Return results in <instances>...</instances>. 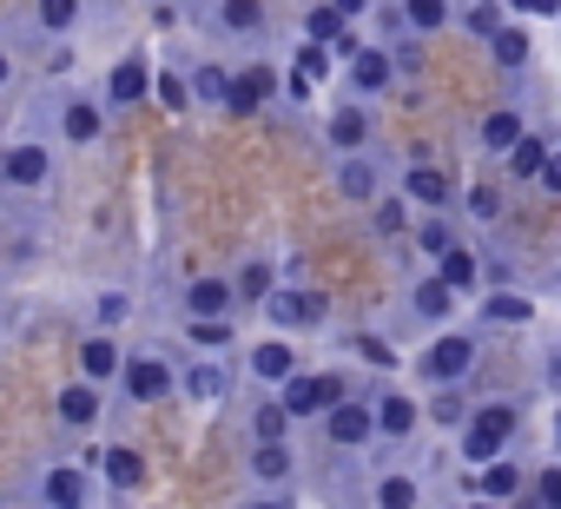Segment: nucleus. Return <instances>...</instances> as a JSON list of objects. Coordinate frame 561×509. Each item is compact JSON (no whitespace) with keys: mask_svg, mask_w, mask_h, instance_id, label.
Instances as JSON below:
<instances>
[{"mask_svg":"<svg viewBox=\"0 0 561 509\" xmlns=\"http://www.w3.org/2000/svg\"><path fill=\"white\" fill-rule=\"evenodd\" d=\"M515 430H522V410H515L508 397H495V404H469V417H462V430H456V456H462L469 470H482V463L508 456Z\"/></svg>","mask_w":561,"mask_h":509,"instance_id":"obj_1","label":"nucleus"},{"mask_svg":"<svg viewBox=\"0 0 561 509\" xmlns=\"http://www.w3.org/2000/svg\"><path fill=\"white\" fill-rule=\"evenodd\" d=\"M257 312H264L271 338H291V331L305 338V331H324V325H331V298H324L318 285H277Z\"/></svg>","mask_w":561,"mask_h":509,"instance_id":"obj_2","label":"nucleus"},{"mask_svg":"<svg viewBox=\"0 0 561 509\" xmlns=\"http://www.w3.org/2000/svg\"><path fill=\"white\" fill-rule=\"evenodd\" d=\"M476 358H482L476 331H436V338L423 344V358H416V377H423L430 391H462V377L476 371Z\"/></svg>","mask_w":561,"mask_h":509,"instance_id":"obj_3","label":"nucleus"},{"mask_svg":"<svg viewBox=\"0 0 561 509\" xmlns=\"http://www.w3.org/2000/svg\"><path fill=\"white\" fill-rule=\"evenodd\" d=\"M344 397H351L344 371H298L291 384H277V397H271V404L298 423V417H324V410H331V404H344Z\"/></svg>","mask_w":561,"mask_h":509,"instance_id":"obj_4","label":"nucleus"},{"mask_svg":"<svg viewBox=\"0 0 561 509\" xmlns=\"http://www.w3.org/2000/svg\"><path fill=\"white\" fill-rule=\"evenodd\" d=\"M139 100H152V60H146V47H139V54H119V60L106 67V87H100V106H106V113H126V106H139Z\"/></svg>","mask_w":561,"mask_h":509,"instance_id":"obj_5","label":"nucleus"},{"mask_svg":"<svg viewBox=\"0 0 561 509\" xmlns=\"http://www.w3.org/2000/svg\"><path fill=\"white\" fill-rule=\"evenodd\" d=\"M271 100H277V67H271V60L238 67V73H231V87H225V113H231V120H257Z\"/></svg>","mask_w":561,"mask_h":509,"instance_id":"obj_6","label":"nucleus"},{"mask_svg":"<svg viewBox=\"0 0 561 509\" xmlns=\"http://www.w3.org/2000/svg\"><path fill=\"white\" fill-rule=\"evenodd\" d=\"M185 318L192 325H231L238 318V298H231V279L225 272H198V279H185Z\"/></svg>","mask_w":561,"mask_h":509,"instance_id":"obj_7","label":"nucleus"},{"mask_svg":"<svg viewBox=\"0 0 561 509\" xmlns=\"http://www.w3.org/2000/svg\"><path fill=\"white\" fill-rule=\"evenodd\" d=\"M133 404H165L172 397V364L159 358V351H126V364H119V377H113Z\"/></svg>","mask_w":561,"mask_h":509,"instance_id":"obj_8","label":"nucleus"},{"mask_svg":"<svg viewBox=\"0 0 561 509\" xmlns=\"http://www.w3.org/2000/svg\"><path fill=\"white\" fill-rule=\"evenodd\" d=\"M318 423H324V443H331V450H370V443H377L370 397H344V404H331Z\"/></svg>","mask_w":561,"mask_h":509,"instance_id":"obj_9","label":"nucleus"},{"mask_svg":"<svg viewBox=\"0 0 561 509\" xmlns=\"http://www.w3.org/2000/svg\"><path fill=\"white\" fill-rule=\"evenodd\" d=\"M54 179V152L41 139H14V146H0V185H14V192H41Z\"/></svg>","mask_w":561,"mask_h":509,"instance_id":"obj_10","label":"nucleus"},{"mask_svg":"<svg viewBox=\"0 0 561 509\" xmlns=\"http://www.w3.org/2000/svg\"><path fill=\"white\" fill-rule=\"evenodd\" d=\"M357 21H364V0H318V8H305V14H298V27H305V41H311V47H337Z\"/></svg>","mask_w":561,"mask_h":509,"instance_id":"obj_11","label":"nucleus"},{"mask_svg":"<svg viewBox=\"0 0 561 509\" xmlns=\"http://www.w3.org/2000/svg\"><path fill=\"white\" fill-rule=\"evenodd\" d=\"M430 279H436V285H443V292H449L456 305H462V298H476V292H482V251L456 238V245L443 251V259L430 265Z\"/></svg>","mask_w":561,"mask_h":509,"instance_id":"obj_12","label":"nucleus"},{"mask_svg":"<svg viewBox=\"0 0 561 509\" xmlns=\"http://www.w3.org/2000/svg\"><path fill=\"white\" fill-rule=\"evenodd\" d=\"M344 87H351V100H357V106L383 100V93L397 87V73H390V54H383V47H357V54L344 60Z\"/></svg>","mask_w":561,"mask_h":509,"instance_id":"obj_13","label":"nucleus"},{"mask_svg":"<svg viewBox=\"0 0 561 509\" xmlns=\"http://www.w3.org/2000/svg\"><path fill=\"white\" fill-rule=\"evenodd\" d=\"M403 205H423V218H430V212H449V205H456V179H449L443 166L416 159V166H403Z\"/></svg>","mask_w":561,"mask_h":509,"instance_id":"obj_14","label":"nucleus"},{"mask_svg":"<svg viewBox=\"0 0 561 509\" xmlns=\"http://www.w3.org/2000/svg\"><path fill=\"white\" fill-rule=\"evenodd\" d=\"M522 489H528V470H522L515 456H495V463L469 470V496H476V502H495V509H508Z\"/></svg>","mask_w":561,"mask_h":509,"instance_id":"obj_15","label":"nucleus"},{"mask_svg":"<svg viewBox=\"0 0 561 509\" xmlns=\"http://www.w3.org/2000/svg\"><path fill=\"white\" fill-rule=\"evenodd\" d=\"M244 371H251L257 384H271V391H277V384H291L305 364H298V344H291V338H257V344L244 351Z\"/></svg>","mask_w":561,"mask_h":509,"instance_id":"obj_16","label":"nucleus"},{"mask_svg":"<svg viewBox=\"0 0 561 509\" xmlns=\"http://www.w3.org/2000/svg\"><path fill=\"white\" fill-rule=\"evenodd\" d=\"M535 298L528 292H515V285H495V292H482L476 298V318L489 325V331H522V325H535Z\"/></svg>","mask_w":561,"mask_h":509,"instance_id":"obj_17","label":"nucleus"},{"mask_svg":"<svg viewBox=\"0 0 561 509\" xmlns=\"http://www.w3.org/2000/svg\"><path fill=\"white\" fill-rule=\"evenodd\" d=\"M370 423H377L383 443H403V437L423 430V410H416L410 391H377V397H370Z\"/></svg>","mask_w":561,"mask_h":509,"instance_id":"obj_18","label":"nucleus"},{"mask_svg":"<svg viewBox=\"0 0 561 509\" xmlns=\"http://www.w3.org/2000/svg\"><path fill=\"white\" fill-rule=\"evenodd\" d=\"M172 391L192 397V404H225V397H231V371L211 364V358H192V364L172 371Z\"/></svg>","mask_w":561,"mask_h":509,"instance_id":"obj_19","label":"nucleus"},{"mask_svg":"<svg viewBox=\"0 0 561 509\" xmlns=\"http://www.w3.org/2000/svg\"><path fill=\"white\" fill-rule=\"evenodd\" d=\"M324 139H331V152L357 159V152L370 146V106H357V100H337V106H331V120H324Z\"/></svg>","mask_w":561,"mask_h":509,"instance_id":"obj_20","label":"nucleus"},{"mask_svg":"<svg viewBox=\"0 0 561 509\" xmlns=\"http://www.w3.org/2000/svg\"><path fill=\"white\" fill-rule=\"evenodd\" d=\"M522 133H528V113L508 100V106H489V113H482V126H476V146H482L489 159H508Z\"/></svg>","mask_w":561,"mask_h":509,"instance_id":"obj_21","label":"nucleus"},{"mask_svg":"<svg viewBox=\"0 0 561 509\" xmlns=\"http://www.w3.org/2000/svg\"><path fill=\"white\" fill-rule=\"evenodd\" d=\"M119 364H126V344H119V338H106V331H87V338H80V384L106 391V384L119 377Z\"/></svg>","mask_w":561,"mask_h":509,"instance_id":"obj_22","label":"nucleus"},{"mask_svg":"<svg viewBox=\"0 0 561 509\" xmlns=\"http://www.w3.org/2000/svg\"><path fill=\"white\" fill-rule=\"evenodd\" d=\"M244 476H251V483H264V489H285V483L298 476V443H251Z\"/></svg>","mask_w":561,"mask_h":509,"instance_id":"obj_23","label":"nucleus"},{"mask_svg":"<svg viewBox=\"0 0 561 509\" xmlns=\"http://www.w3.org/2000/svg\"><path fill=\"white\" fill-rule=\"evenodd\" d=\"M93 470H100L106 489H119V496L146 483V456H139L133 443H100V450H93Z\"/></svg>","mask_w":561,"mask_h":509,"instance_id":"obj_24","label":"nucleus"},{"mask_svg":"<svg viewBox=\"0 0 561 509\" xmlns=\"http://www.w3.org/2000/svg\"><path fill=\"white\" fill-rule=\"evenodd\" d=\"M60 139L67 146H100L106 139V106L100 100H67L60 106Z\"/></svg>","mask_w":561,"mask_h":509,"instance_id":"obj_25","label":"nucleus"},{"mask_svg":"<svg viewBox=\"0 0 561 509\" xmlns=\"http://www.w3.org/2000/svg\"><path fill=\"white\" fill-rule=\"evenodd\" d=\"M100 410H106V397H100L93 384H80V377H73V384H60V397H54V417H60L67 430H93V423H100Z\"/></svg>","mask_w":561,"mask_h":509,"instance_id":"obj_26","label":"nucleus"},{"mask_svg":"<svg viewBox=\"0 0 561 509\" xmlns=\"http://www.w3.org/2000/svg\"><path fill=\"white\" fill-rule=\"evenodd\" d=\"M41 502L47 509H87V470L80 463H54L41 476Z\"/></svg>","mask_w":561,"mask_h":509,"instance_id":"obj_27","label":"nucleus"},{"mask_svg":"<svg viewBox=\"0 0 561 509\" xmlns=\"http://www.w3.org/2000/svg\"><path fill=\"white\" fill-rule=\"evenodd\" d=\"M271 292H277V265H271V259H244V265L231 272V298H238V312H244V305H264Z\"/></svg>","mask_w":561,"mask_h":509,"instance_id":"obj_28","label":"nucleus"},{"mask_svg":"<svg viewBox=\"0 0 561 509\" xmlns=\"http://www.w3.org/2000/svg\"><path fill=\"white\" fill-rule=\"evenodd\" d=\"M403 238H410V245L423 251V259H430V265H436V259H443V251L456 245V218H449V212H430V218H410V231H403Z\"/></svg>","mask_w":561,"mask_h":509,"instance_id":"obj_29","label":"nucleus"},{"mask_svg":"<svg viewBox=\"0 0 561 509\" xmlns=\"http://www.w3.org/2000/svg\"><path fill=\"white\" fill-rule=\"evenodd\" d=\"M482 47H489V60H495L502 73H522V67L535 60V41H528L522 27H508V21H502V27H495V34H489Z\"/></svg>","mask_w":561,"mask_h":509,"instance_id":"obj_30","label":"nucleus"},{"mask_svg":"<svg viewBox=\"0 0 561 509\" xmlns=\"http://www.w3.org/2000/svg\"><path fill=\"white\" fill-rule=\"evenodd\" d=\"M370 509H423V483L410 470H383L370 489Z\"/></svg>","mask_w":561,"mask_h":509,"instance_id":"obj_31","label":"nucleus"},{"mask_svg":"<svg viewBox=\"0 0 561 509\" xmlns=\"http://www.w3.org/2000/svg\"><path fill=\"white\" fill-rule=\"evenodd\" d=\"M225 87H231V67H218V60H198L185 73V100L192 106H225Z\"/></svg>","mask_w":561,"mask_h":509,"instance_id":"obj_32","label":"nucleus"},{"mask_svg":"<svg viewBox=\"0 0 561 509\" xmlns=\"http://www.w3.org/2000/svg\"><path fill=\"white\" fill-rule=\"evenodd\" d=\"M548 159H554V139H548V133H535V126H528V133H522V139H515V152H508V159H502V166H508V179H535V172H541V166H548Z\"/></svg>","mask_w":561,"mask_h":509,"instance_id":"obj_33","label":"nucleus"},{"mask_svg":"<svg viewBox=\"0 0 561 509\" xmlns=\"http://www.w3.org/2000/svg\"><path fill=\"white\" fill-rule=\"evenodd\" d=\"M337 192L351 199V205H377L383 192H377V166L357 152V159H337Z\"/></svg>","mask_w":561,"mask_h":509,"instance_id":"obj_34","label":"nucleus"},{"mask_svg":"<svg viewBox=\"0 0 561 509\" xmlns=\"http://www.w3.org/2000/svg\"><path fill=\"white\" fill-rule=\"evenodd\" d=\"M410 312H416L423 325H449V318H456V298H449V292H443V285L423 272V279L410 285Z\"/></svg>","mask_w":561,"mask_h":509,"instance_id":"obj_35","label":"nucleus"},{"mask_svg":"<svg viewBox=\"0 0 561 509\" xmlns=\"http://www.w3.org/2000/svg\"><path fill=\"white\" fill-rule=\"evenodd\" d=\"M449 14H456V8H443V0H403V8H397V27H410V34H443ZM410 34H403V41H410Z\"/></svg>","mask_w":561,"mask_h":509,"instance_id":"obj_36","label":"nucleus"},{"mask_svg":"<svg viewBox=\"0 0 561 509\" xmlns=\"http://www.w3.org/2000/svg\"><path fill=\"white\" fill-rule=\"evenodd\" d=\"M344 351H351L357 364H370V371H397V364H403V351H397L390 338H377V331H351Z\"/></svg>","mask_w":561,"mask_h":509,"instance_id":"obj_37","label":"nucleus"},{"mask_svg":"<svg viewBox=\"0 0 561 509\" xmlns=\"http://www.w3.org/2000/svg\"><path fill=\"white\" fill-rule=\"evenodd\" d=\"M423 410V423H436V430H462V417H469V397L462 391H430V404H416Z\"/></svg>","mask_w":561,"mask_h":509,"instance_id":"obj_38","label":"nucleus"},{"mask_svg":"<svg viewBox=\"0 0 561 509\" xmlns=\"http://www.w3.org/2000/svg\"><path fill=\"white\" fill-rule=\"evenodd\" d=\"M133 312H139V305H133V292H119V285H113V292H100V298H93V331L119 338V325H126Z\"/></svg>","mask_w":561,"mask_h":509,"instance_id":"obj_39","label":"nucleus"},{"mask_svg":"<svg viewBox=\"0 0 561 509\" xmlns=\"http://www.w3.org/2000/svg\"><path fill=\"white\" fill-rule=\"evenodd\" d=\"M211 21L225 34H257L264 27V8H257V0H225V8H211Z\"/></svg>","mask_w":561,"mask_h":509,"instance_id":"obj_40","label":"nucleus"},{"mask_svg":"<svg viewBox=\"0 0 561 509\" xmlns=\"http://www.w3.org/2000/svg\"><path fill=\"white\" fill-rule=\"evenodd\" d=\"M462 212L482 218V225H495V218H502V185H495V179H476V185L462 192Z\"/></svg>","mask_w":561,"mask_h":509,"instance_id":"obj_41","label":"nucleus"},{"mask_svg":"<svg viewBox=\"0 0 561 509\" xmlns=\"http://www.w3.org/2000/svg\"><path fill=\"white\" fill-rule=\"evenodd\" d=\"M80 14H87V8H73V0H41V8H34V27H41V34H73Z\"/></svg>","mask_w":561,"mask_h":509,"instance_id":"obj_42","label":"nucleus"},{"mask_svg":"<svg viewBox=\"0 0 561 509\" xmlns=\"http://www.w3.org/2000/svg\"><path fill=\"white\" fill-rule=\"evenodd\" d=\"M251 443H291V417L277 404H257L251 410Z\"/></svg>","mask_w":561,"mask_h":509,"instance_id":"obj_43","label":"nucleus"},{"mask_svg":"<svg viewBox=\"0 0 561 509\" xmlns=\"http://www.w3.org/2000/svg\"><path fill=\"white\" fill-rule=\"evenodd\" d=\"M370 231H377V238H403V231H410V205H403V199H377V205H370Z\"/></svg>","mask_w":561,"mask_h":509,"instance_id":"obj_44","label":"nucleus"},{"mask_svg":"<svg viewBox=\"0 0 561 509\" xmlns=\"http://www.w3.org/2000/svg\"><path fill=\"white\" fill-rule=\"evenodd\" d=\"M449 21H456L462 34H476V41H489V34H495V27L508 21V8H489V0H482V8H462V14H449Z\"/></svg>","mask_w":561,"mask_h":509,"instance_id":"obj_45","label":"nucleus"},{"mask_svg":"<svg viewBox=\"0 0 561 509\" xmlns=\"http://www.w3.org/2000/svg\"><path fill=\"white\" fill-rule=\"evenodd\" d=\"M291 73H298L305 87H318V80H331V54H324V47H311V41H298V54H291Z\"/></svg>","mask_w":561,"mask_h":509,"instance_id":"obj_46","label":"nucleus"},{"mask_svg":"<svg viewBox=\"0 0 561 509\" xmlns=\"http://www.w3.org/2000/svg\"><path fill=\"white\" fill-rule=\"evenodd\" d=\"M528 496H535L541 509H561V463H535V470H528Z\"/></svg>","mask_w":561,"mask_h":509,"instance_id":"obj_47","label":"nucleus"},{"mask_svg":"<svg viewBox=\"0 0 561 509\" xmlns=\"http://www.w3.org/2000/svg\"><path fill=\"white\" fill-rule=\"evenodd\" d=\"M152 100L165 106V113H192V100H185V73H152Z\"/></svg>","mask_w":561,"mask_h":509,"instance_id":"obj_48","label":"nucleus"},{"mask_svg":"<svg viewBox=\"0 0 561 509\" xmlns=\"http://www.w3.org/2000/svg\"><path fill=\"white\" fill-rule=\"evenodd\" d=\"M231 338H238L231 325H192V318H185V344L205 351V358H211V351H231Z\"/></svg>","mask_w":561,"mask_h":509,"instance_id":"obj_49","label":"nucleus"},{"mask_svg":"<svg viewBox=\"0 0 561 509\" xmlns=\"http://www.w3.org/2000/svg\"><path fill=\"white\" fill-rule=\"evenodd\" d=\"M383 54H390V73H397V80H403V73H423V47H416V41H390Z\"/></svg>","mask_w":561,"mask_h":509,"instance_id":"obj_50","label":"nucleus"},{"mask_svg":"<svg viewBox=\"0 0 561 509\" xmlns=\"http://www.w3.org/2000/svg\"><path fill=\"white\" fill-rule=\"evenodd\" d=\"M535 185H541V192H561V159H548V166L535 172Z\"/></svg>","mask_w":561,"mask_h":509,"instance_id":"obj_51","label":"nucleus"},{"mask_svg":"<svg viewBox=\"0 0 561 509\" xmlns=\"http://www.w3.org/2000/svg\"><path fill=\"white\" fill-rule=\"evenodd\" d=\"M244 509H291V496H251Z\"/></svg>","mask_w":561,"mask_h":509,"instance_id":"obj_52","label":"nucleus"},{"mask_svg":"<svg viewBox=\"0 0 561 509\" xmlns=\"http://www.w3.org/2000/svg\"><path fill=\"white\" fill-rule=\"evenodd\" d=\"M14 80V60H8V47H0V87H8Z\"/></svg>","mask_w":561,"mask_h":509,"instance_id":"obj_53","label":"nucleus"},{"mask_svg":"<svg viewBox=\"0 0 561 509\" xmlns=\"http://www.w3.org/2000/svg\"><path fill=\"white\" fill-rule=\"evenodd\" d=\"M508 509H541V502H535V496H528V489H522V496H515V502H508Z\"/></svg>","mask_w":561,"mask_h":509,"instance_id":"obj_54","label":"nucleus"},{"mask_svg":"<svg viewBox=\"0 0 561 509\" xmlns=\"http://www.w3.org/2000/svg\"><path fill=\"white\" fill-rule=\"evenodd\" d=\"M462 509H495V502H476V496H469V502H462Z\"/></svg>","mask_w":561,"mask_h":509,"instance_id":"obj_55","label":"nucleus"},{"mask_svg":"<svg viewBox=\"0 0 561 509\" xmlns=\"http://www.w3.org/2000/svg\"><path fill=\"white\" fill-rule=\"evenodd\" d=\"M0 146H8V120H0Z\"/></svg>","mask_w":561,"mask_h":509,"instance_id":"obj_56","label":"nucleus"}]
</instances>
